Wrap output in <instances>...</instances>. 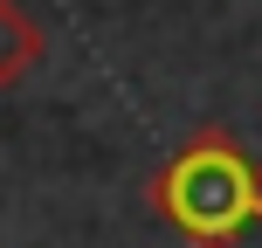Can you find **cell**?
Returning a JSON list of instances; mask_svg holds the SVG:
<instances>
[{
    "mask_svg": "<svg viewBox=\"0 0 262 248\" xmlns=\"http://www.w3.org/2000/svg\"><path fill=\"white\" fill-rule=\"evenodd\" d=\"M41 55H49V35L41 21L21 7V0H0V90H14L21 76H35Z\"/></svg>",
    "mask_w": 262,
    "mask_h": 248,
    "instance_id": "2",
    "label": "cell"
},
{
    "mask_svg": "<svg viewBox=\"0 0 262 248\" xmlns=\"http://www.w3.org/2000/svg\"><path fill=\"white\" fill-rule=\"evenodd\" d=\"M152 207L186 248H242V235L262 228V166L235 131L200 124L152 172Z\"/></svg>",
    "mask_w": 262,
    "mask_h": 248,
    "instance_id": "1",
    "label": "cell"
}]
</instances>
